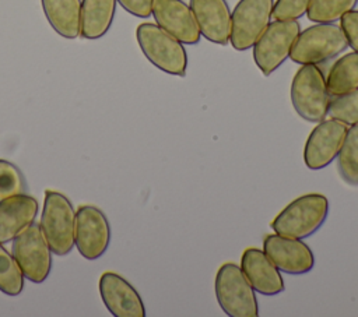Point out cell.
<instances>
[{
	"label": "cell",
	"instance_id": "10",
	"mask_svg": "<svg viewBox=\"0 0 358 317\" xmlns=\"http://www.w3.org/2000/svg\"><path fill=\"white\" fill-rule=\"evenodd\" d=\"M110 225L106 215L94 205H81L76 211L74 244L87 260L99 258L109 247Z\"/></svg>",
	"mask_w": 358,
	"mask_h": 317
},
{
	"label": "cell",
	"instance_id": "9",
	"mask_svg": "<svg viewBox=\"0 0 358 317\" xmlns=\"http://www.w3.org/2000/svg\"><path fill=\"white\" fill-rule=\"evenodd\" d=\"M13 256L24 277L31 282L41 283L49 277L52 268V250L39 223L32 222L13 240Z\"/></svg>",
	"mask_w": 358,
	"mask_h": 317
},
{
	"label": "cell",
	"instance_id": "26",
	"mask_svg": "<svg viewBox=\"0 0 358 317\" xmlns=\"http://www.w3.org/2000/svg\"><path fill=\"white\" fill-rule=\"evenodd\" d=\"M312 0H277L271 17L274 20H299L306 14Z\"/></svg>",
	"mask_w": 358,
	"mask_h": 317
},
{
	"label": "cell",
	"instance_id": "15",
	"mask_svg": "<svg viewBox=\"0 0 358 317\" xmlns=\"http://www.w3.org/2000/svg\"><path fill=\"white\" fill-rule=\"evenodd\" d=\"M241 270L252 288L264 296H274L285 289L281 271L257 247H248L242 253Z\"/></svg>",
	"mask_w": 358,
	"mask_h": 317
},
{
	"label": "cell",
	"instance_id": "20",
	"mask_svg": "<svg viewBox=\"0 0 358 317\" xmlns=\"http://www.w3.org/2000/svg\"><path fill=\"white\" fill-rule=\"evenodd\" d=\"M326 85L330 96L358 88V52L345 53L329 70Z\"/></svg>",
	"mask_w": 358,
	"mask_h": 317
},
{
	"label": "cell",
	"instance_id": "21",
	"mask_svg": "<svg viewBox=\"0 0 358 317\" xmlns=\"http://www.w3.org/2000/svg\"><path fill=\"white\" fill-rule=\"evenodd\" d=\"M340 177L352 187L358 186V123L351 124L337 155Z\"/></svg>",
	"mask_w": 358,
	"mask_h": 317
},
{
	"label": "cell",
	"instance_id": "18",
	"mask_svg": "<svg viewBox=\"0 0 358 317\" xmlns=\"http://www.w3.org/2000/svg\"><path fill=\"white\" fill-rule=\"evenodd\" d=\"M117 0H83L80 14V35L84 39L103 36L115 17Z\"/></svg>",
	"mask_w": 358,
	"mask_h": 317
},
{
	"label": "cell",
	"instance_id": "11",
	"mask_svg": "<svg viewBox=\"0 0 358 317\" xmlns=\"http://www.w3.org/2000/svg\"><path fill=\"white\" fill-rule=\"evenodd\" d=\"M348 126L340 120L329 119L319 121L310 131L303 147L306 168L319 170L330 165L338 155Z\"/></svg>",
	"mask_w": 358,
	"mask_h": 317
},
{
	"label": "cell",
	"instance_id": "1",
	"mask_svg": "<svg viewBox=\"0 0 358 317\" xmlns=\"http://www.w3.org/2000/svg\"><path fill=\"white\" fill-rule=\"evenodd\" d=\"M329 215V200L320 193H308L285 205L271 221L274 233L306 239L317 232Z\"/></svg>",
	"mask_w": 358,
	"mask_h": 317
},
{
	"label": "cell",
	"instance_id": "8",
	"mask_svg": "<svg viewBox=\"0 0 358 317\" xmlns=\"http://www.w3.org/2000/svg\"><path fill=\"white\" fill-rule=\"evenodd\" d=\"M274 0H239L231 11L229 43L243 52L256 43L271 21Z\"/></svg>",
	"mask_w": 358,
	"mask_h": 317
},
{
	"label": "cell",
	"instance_id": "7",
	"mask_svg": "<svg viewBox=\"0 0 358 317\" xmlns=\"http://www.w3.org/2000/svg\"><path fill=\"white\" fill-rule=\"evenodd\" d=\"M301 32L296 20H274L253 45V60L263 75L273 74L288 57Z\"/></svg>",
	"mask_w": 358,
	"mask_h": 317
},
{
	"label": "cell",
	"instance_id": "24",
	"mask_svg": "<svg viewBox=\"0 0 358 317\" xmlns=\"http://www.w3.org/2000/svg\"><path fill=\"white\" fill-rule=\"evenodd\" d=\"M327 115L347 126L358 123V88L333 96V99L329 102Z\"/></svg>",
	"mask_w": 358,
	"mask_h": 317
},
{
	"label": "cell",
	"instance_id": "19",
	"mask_svg": "<svg viewBox=\"0 0 358 317\" xmlns=\"http://www.w3.org/2000/svg\"><path fill=\"white\" fill-rule=\"evenodd\" d=\"M50 27L63 38L74 39L80 35V0H41Z\"/></svg>",
	"mask_w": 358,
	"mask_h": 317
},
{
	"label": "cell",
	"instance_id": "23",
	"mask_svg": "<svg viewBox=\"0 0 358 317\" xmlns=\"http://www.w3.org/2000/svg\"><path fill=\"white\" fill-rule=\"evenodd\" d=\"M358 0H312L306 11L312 22H336L345 13L355 8Z\"/></svg>",
	"mask_w": 358,
	"mask_h": 317
},
{
	"label": "cell",
	"instance_id": "6",
	"mask_svg": "<svg viewBox=\"0 0 358 317\" xmlns=\"http://www.w3.org/2000/svg\"><path fill=\"white\" fill-rule=\"evenodd\" d=\"M214 290L221 310L229 317H257L259 303L241 267L235 263H224L214 281Z\"/></svg>",
	"mask_w": 358,
	"mask_h": 317
},
{
	"label": "cell",
	"instance_id": "12",
	"mask_svg": "<svg viewBox=\"0 0 358 317\" xmlns=\"http://www.w3.org/2000/svg\"><path fill=\"white\" fill-rule=\"evenodd\" d=\"M263 251L285 274L302 275L315 265V256L303 239L270 233L263 240Z\"/></svg>",
	"mask_w": 358,
	"mask_h": 317
},
{
	"label": "cell",
	"instance_id": "2",
	"mask_svg": "<svg viewBox=\"0 0 358 317\" xmlns=\"http://www.w3.org/2000/svg\"><path fill=\"white\" fill-rule=\"evenodd\" d=\"M136 38L151 64L171 75H186L187 53L179 39L152 22L140 24L136 29Z\"/></svg>",
	"mask_w": 358,
	"mask_h": 317
},
{
	"label": "cell",
	"instance_id": "4",
	"mask_svg": "<svg viewBox=\"0 0 358 317\" xmlns=\"http://www.w3.org/2000/svg\"><path fill=\"white\" fill-rule=\"evenodd\" d=\"M39 225L53 254L66 256L73 250L76 209L64 194L53 190L45 193Z\"/></svg>",
	"mask_w": 358,
	"mask_h": 317
},
{
	"label": "cell",
	"instance_id": "27",
	"mask_svg": "<svg viewBox=\"0 0 358 317\" xmlns=\"http://www.w3.org/2000/svg\"><path fill=\"white\" fill-rule=\"evenodd\" d=\"M340 27L345 35L348 46L358 52V10H351L340 18Z\"/></svg>",
	"mask_w": 358,
	"mask_h": 317
},
{
	"label": "cell",
	"instance_id": "13",
	"mask_svg": "<svg viewBox=\"0 0 358 317\" xmlns=\"http://www.w3.org/2000/svg\"><path fill=\"white\" fill-rule=\"evenodd\" d=\"M99 293L115 317H144L145 306L136 288L122 275L106 271L99 278Z\"/></svg>",
	"mask_w": 358,
	"mask_h": 317
},
{
	"label": "cell",
	"instance_id": "28",
	"mask_svg": "<svg viewBox=\"0 0 358 317\" xmlns=\"http://www.w3.org/2000/svg\"><path fill=\"white\" fill-rule=\"evenodd\" d=\"M154 0H117V3L130 14L138 18H148L152 14Z\"/></svg>",
	"mask_w": 358,
	"mask_h": 317
},
{
	"label": "cell",
	"instance_id": "22",
	"mask_svg": "<svg viewBox=\"0 0 358 317\" xmlns=\"http://www.w3.org/2000/svg\"><path fill=\"white\" fill-rule=\"evenodd\" d=\"M24 274L14 256L0 243V290L17 296L24 289Z\"/></svg>",
	"mask_w": 358,
	"mask_h": 317
},
{
	"label": "cell",
	"instance_id": "14",
	"mask_svg": "<svg viewBox=\"0 0 358 317\" xmlns=\"http://www.w3.org/2000/svg\"><path fill=\"white\" fill-rule=\"evenodd\" d=\"M152 17L162 29L173 35L183 45H196L201 34L189 4L183 0H154Z\"/></svg>",
	"mask_w": 358,
	"mask_h": 317
},
{
	"label": "cell",
	"instance_id": "3",
	"mask_svg": "<svg viewBox=\"0 0 358 317\" xmlns=\"http://www.w3.org/2000/svg\"><path fill=\"white\" fill-rule=\"evenodd\" d=\"M348 47L345 35L334 22H317L301 31L292 45L289 59L296 64H319Z\"/></svg>",
	"mask_w": 358,
	"mask_h": 317
},
{
	"label": "cell",
	"instance_id": "5",
	"mask_svg": "<svg viewBox=\"0 0 358 317\" xmlns=\"http://www.w3.org/2000/svg\"><path fill=\"white\" fill-rule=\"evenodd\" d=\"M291 103L306 121L319 123L326 119L330 94L326 77L317 64H302L291 82Z\"/></svg>",
	"mask_w": 358,
	"mask_h": 317
},
{
	"label": "cell",
	"instance_id": "17",
	"mask_svg": "<svg viewBox=\"0 0 358 317\" xmlns=\"http://www.w3.org/2000/svg\"><path fill=\"white\" fill-rule=\"evenodd\" d=\"M36 198L28 194H18L0 200V243L13 242L22 233L38 214Z\"/></svg>",
	"mask_w": 358,
	"mask_h": 317
},
{
	"label": "cell",
	"instance_id": "25",
	"mask_svg": "<svg viewBox=\"0 0 358 317\" xmlns=\"http://www.w3.org/2000/svg\"><path fill=\"white\" fill-rule=\"evenodd\" d=\"M24 193L25 180L21 170L14 163L0 159V200Z\"/></svg>",
	"mask_w": 358,
	"mask_h": 317
},
{
	"label": "cell",
	"instance_id": "16",
	"mask_svg": "<svg viewBox=\"0 0 358 317\" xmlns=\"http://www.w3.org/2000/svg\"><path fill=\"white\" fill-rule=\"evenodd\" d=\"M201 36L225 46L231 36V10L227 0H190L189 3Z\"/></svg>",
	"mask_w": 358,
	"mask_h": 317
}]
</instances>
